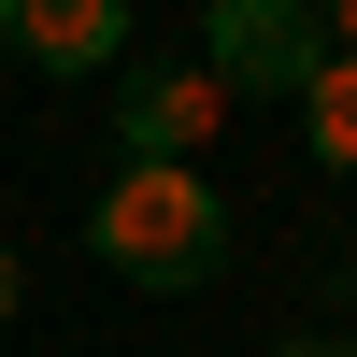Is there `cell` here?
I'll return each mask as SVG.
<instances>
[{
  "instance_id": "obj_3",
  "label": "cell",
  "mask_w": 357,
  "mask_h": 357,
  "mask_svg": "<svg viewBox=\"0 0 357 357\" xmlns=\"http://www.w3.org/2000/svg\"><path fill=\"white\" fill-rule=\"evenodd\" d=\"M215 72H200V57H158V72H129L114 86V143H129V158H172V172H200V143H215Z\"/></svg>"
},
{
  "instance_id": "obj_8",
  "label": "cell",
  "mask_w": 357,
  "mask_h": 357,
  "mask_svg": "<svg viewBox=\"0 0 357 357\" xmlns=\"http://www.w3.org/2000/svg\"><path fill=\"white\" fill-rule=\"evenodd\" d=\"M272 357H357V343H314V329H301V343H272Z\"/></svg>"
},
{
  "instance_id": "obj_6",
  "label": "cell",
  "mask_w": 357,
  "mask_h": 357,
  "mask_svg": "<svg viewBox=\"0 0 357 357\" xmlns=\"http://www.w3.org/2000/svg\"><path fill=\"white\" fill-rule=\"evenodd\" d=\"M314 29H329V57H357V0H314Z\"/></svg>"
},
{
  "instance_id": "obj_1",
  "label": "cell",
  "mask_w": 357,
  "mask_h": 357,
  "mask_svg": "<svg viewBox=\"0 0 357 357\" xmlns=\"http://www.w3.org/2000/svg\"><path fill=\"white\" fill-rule=\"evenodd\" d=\"M86 257H100L114 286L186 301V286H215V272H229V200L200 186V172H172V158H114L100 215H86Z\"/></svg>"
},
{
  "instance_id": "obj_4",
  "label": "cell",
  "mask_w": 357,
  "mask_h": 357,
  "mask_svg": "<svg viewBox=\"0 0 357 357\" xmlns=\"http://www.w3.org/2000/svg\"><path fill=\"white\" fill-rule=\"evenodd\" d=\"M0 57H29V72H114L129 57V0H0Z\"/></svg>"
},
{
  "instance_id": "obj_5",
  "label": "cell",
  "mask_w": 357,
  "mask_h": 357,
  "mask_svg": "<svg viewBox=\"0 0 357 357\" xmlns=\"http://www.w3.org/2000/svg\"><path fill=\"white\" fill-rule=\"evenodd\" d=\"M301 143H314L329 172H357V57H329V72L301 86Z\"/></svg>"
},
{
  "instance_id": "obj_2",
  "label": "cell",
  "mask_w": 357,
  "mask_h": 357,
  "mask_svg": "<svg viewBox=\"0 0 357 357\" xmlns=\"http://www.w3.org/2000/svg\"><path fill=\"white\" fill-rule=\"evenodd\" d=\"M200 72H215V100H301L329 72V29H314V0H200Z\"/></svg>"
},
{
  "instance_id": "obj_7",
  "label": "cell",
  "mask_w": 357,
  "mask_h": 357,
  "mask_svg": "<svg viewBox=\"0 0 357 357\" xmlns=\"http://www.w3.org/2000/svg\"><path fill=\"white\" fill-rule=\"evenodd\" d=\"M15 301H29V272H15V243H0V329H15Z\"/></svg>"
}]
</instances>
